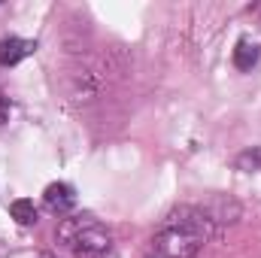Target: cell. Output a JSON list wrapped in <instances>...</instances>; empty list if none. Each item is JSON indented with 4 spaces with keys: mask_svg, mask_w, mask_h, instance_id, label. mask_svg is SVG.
Segmentation results:
<instances>
[{
    "mask_svg": "<svg viewBox=\"0 0 261 258\" xmlns=\"http://www.w3.org/2000/svg\"><path fill=\"white\" fill-rule=\"evenodd\" d=\"M210 237L213 216L197 207H179L161 222L158 234L152 237V252L164 258H195Z\"/></svg>",
    "mask_w": 261,
    "mask_h": 258,
    "instance_id": "6da1fadb",
    "label": "cell"
},
{
    "mask_svg": "<svg viewBox=\"0 0 261 258\" xmlns=\"http://www.w3.org/2000/svg\"><path fill=\"white\" fill-rule=\"evenodd\" d=\"M58 240L73 252V258H107L110 249H113V234L88 216L61 219Z\"/></svg>",
    "mask_w": 261,
    "mask_h": 258,
    "instance_id": "7a4b0ae2",
    "label": "cell"
},
{
    "mask_svg": "<svg viewBox=\"0 0 261 258\" xmlns=\"http://www.w3.org/2000/svg\"><path fill=\"white\" fill-rule=\"evenodd\" d=\"M43 200H46L49 213H55V216H67V213L76 207V192H73V186H67V183H52V186H46Z\"/></svg>",
    "mask_w": 261,
    "mask_h": 258,
    "instance_id": "3957f363",
    "label": "cell"
},
{
    "mask_svg": "<svg viewBox=\"0 0 261 258\" xmlns=\"http://www.w3.org/2000/svg\"><path fill=\"white\" fill-rule=\"evenodd\" d=\"M34 52H37V43H31V40H21V37H6V40H0V64L3 67L18 64V61H24V58L34 55Z\"/></svg>",
    "mask_w": 261,
    "mask_h": 258,
    "instance_id": "277c9868",
    "label": "cell"
},
{
    "mask_svg": "<svg viewBox=\"0 0 261 258\" xmlns=\"http://www.w3.org/2000/svg\"><path fill=\"white\" fill-rule=\"evenodd\" d=\"M261 58V49L258 43H252V40H237V46H234V67L237 70H252V67L258 64Z\"/></svg>",
    "mask_w": 261,
    "mask_h": 258,
    "instance_id": "5b68a950",
    "label": "cell"
},
{
    "mask_svg": "<svg viewBox=\"0 0 261 258\" xmlns=\"http://www.w3.org/2000/svg\"><path fill=\"white\" fill-rule=\"evenodd\" d=\"M9 213H12V219H15L18 225H34V222H37V207H34V200H28V197L12 200V203H9Z\"/></svg>",
    "mask_w": 261,
    "mask_h": 258,
    "instance_id": "8992f818",
    "label": "cell"
},
{
    "mask_svg": "<svg viewBox=\"0 0 261 258\" xmlns=\"http://www.w3.org/2000/svg\"><path fill=\"white\" fill-rule=\"evenodd\" d=\"M234 164H237V170H246V173H261V146H252V149L240 152V155L234 158Z\"/></svg>",
    "mask_w": 261,
    "mask_h": 258,
    "instance_id": "52a82bcc",
    "label": "cell"
},
{
    "mask_svg": "<svg viewBox=\"0 0 261 258\" xmlns=\"http://www.w3.org/2000/svg\"><path fill=\"white\" fill-rule=\"evenodd\" d=\"M9 110H12V104H9V97H6V94L0 91V125H3L6 119H9Z\"/></svg>",
    "mask_w": 261,
    "mask_h": 258,
    "instance_id": "ba28073f",
    "label": "cell"
},
{
    "mask_svg": "<svg viewBox=\"0 0 261 258\" xmlns=\"http://www.w3.org/2000/svg\"><path fill=\"white\" fill-rule=\"evenodd\" d=\"M146 258H164V255H155V252H149V255H146Z\"/></svg>",
    "mask_w": 261,
    "mask_h": 258,
    "instance_id": "9c48e42d",
    "label": "cell"
}]
</instances>
